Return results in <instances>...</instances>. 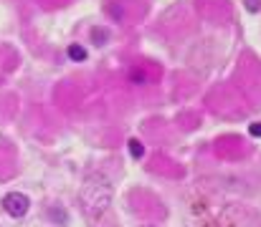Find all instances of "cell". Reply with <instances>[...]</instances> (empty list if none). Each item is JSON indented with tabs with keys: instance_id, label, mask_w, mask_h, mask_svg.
<instances>
[{
	"instance_id": "obj_1",
	"label": "cell",
	"mask_w": 261,
	"mask_h": 227,
	"mask_svg": "<svg viewBox=\"0 0 261 227\" xmlns=\"http://www.w3.org/2000/svg\"><path fill=\"white\" fill-rule=\"evenodd\" d=\"M79 200H82V207L89 215H99V212L107 210V205L112 200V187L107 184V179L91 177L89 182H84V187L79 192Z\"/></svg>"
},
{
	"instance_id": "obj_2",
	"label": "cell",
	"mask_w": 261,
	"mask_h": 227,
	"mask_svg": "<svg viewBox=\"0 0 261 227\" xmlns=\"http://www.w3.org/2000/svg\"><path fill=\"white\" fill-rule=\"evenodd\" d=\"M28 207H31V200H28L25 194H20V192H8V194L3 197V210H5L10 217H23V215L28 212Z\"/></svg>"
},
{
	"instance_id": "obj_3",
	"label": "cell",
	"mask_w": 261,
	"mask_h": 227,
	"mask_svg": "<svg viewBox=\"0 0 261 227\" xmlns=\"http://www.w3.org/2000/svg\"><path fill=\"white\" fill-rule=\"evenodd\" d=\"M66 53H69V58H71V61H76V63L87 61V48H84V46H79V43H71Z\"/></svg>"
},
{
	"instance_id": "obj_4",
	"label": "cell",
	"mask_w": 261,
	"mask_h": 227,
	"mask_svg": "<svg viewBox=\"0 0 261 227\" xmlns=\"http://www.w3.org/2000/svg\"><path fill=\"white\" fill-rule=\"evenodd\" d=\"M129 154H132L135 159H142V156H145V147H142L137 139H129Z\"/></svg>"
},
{
	"instance_id": "obj_5",
	"label": "cell",
	"mask_w": 261,
	"mask_h": 227,
	"mask_svg": "<svg viewBox=\"0 0 261 227\" xmlns=\"http://www.w3.org/2000/svg\"><path fill=\"white\" fill-rule=\"evenodd\" d=\"M91 38H94V43H96V46H101V43H107L109 33H107V30H101V28H94V30H91Z\"/></svg>"
},
{
	"instance_id": "obj_6",
	"label": "cell",
	"mask_w": 261,
	"mask_h": 227,
	"mask_svg": "<svg viewBox=\"0 0 261 227\" xmlns=\"http://www.w3.org/2000/svg\"><path fill=\"white\" fill-rule=\"evenodd\" d=\"M244 5H246L251 13H256V10H259V0H244Z\"/></svg>"
},
{
	"instance_id": "obj_7",
	"label": "cell",
	"mask_w": 261,
	"mask_h": 227,
	"mask_svg": "<svg viewBox=\"0 0 261 227\" xmlns=\"http://www.w3.org/2000/svg\"><path fill=\"white\" fill-rule=\"evenodd\" d=\"M251 134H254V137H261V124H254V126H251Z\"/></svg>"
},
{
	"instance_id": "obj_8",
	"label": "cell",
	"mask_w": 261,
	"mask_h": 227,
	"mask_svg": "<svg viewBox=\"0 0 261 227\" xmlns=\"http://www.w3.org/2000/svg\"><path fill=\"white\" fill-rule=\"evenodd\" d=\"M145 227H150V225H145Z\"/></svg>"
}]
</instances>
